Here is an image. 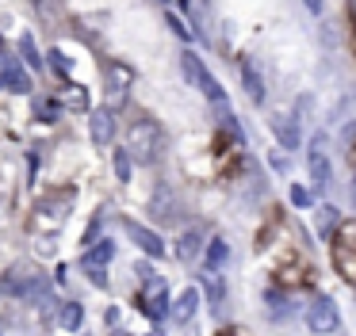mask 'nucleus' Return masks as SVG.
<instances>
[{
  "label": "nucleus",
  "instance_id": "ddd939ff",
  "mask_svg": "<svg viewBox=\"0 0 356 336\" xmlns=\"http://www.w3.org/2000/svg\"><path fill=\"white\" fill-rule=\"evenodd\" d=\"M241 84H245L253 103H264V76H261V69H257L253 58H241Z\"/></svg>",
  "mask_w": 356,
  "mask_h": 336
},
{
  "label": "nucleus",
  "instance_id": "2eb2a0df",
  "mask_svg": "<svg viewBox=\"0 0 356 336\" xmlns=\"http://www.w3.org/2000/svg\"><path fill=\"white\" fill-rule=\"evenodd\" d=\"M195 310H200V290L188 287L184 294H180L177 302H172V321H177V325H188V321L195 317Z\"/></svg>",
  "mask_w": 356,
  "mask_h": 336
},
{
  "label": "nucleus",
  "instance_id": "9b49d317",
  "mask_svg": "<svg viewBox=\"0 0 356 336\" xmlns=\"http://www.w3.org/2000/svg\"><path fill=\"white\" fill-rule=\"evenodd\" d=\"M0 81H4V88L19 92V96L31 92V73H27V65L16 61V58H4V73H0Z\"/></svg>",
  "mask_w": 356,
  "mask_h": 336
},
{
  "label": "nucleus",
  "instance_id": "cd10ccee",
  "mask_svg": "<svg viewBox=\"0 0 356 336\" xmlns=\"http://www.w3.org/2000/svg\"><path fill=\"white\" fill-rule=\"evenodd\" d=\"M302 4H307L310 12H322V8H325V0H302Z\"/></svg>",
  "mask_w": 356,
  "mask_h": 336
},
{
  "label": "nucleus",
  "instance_id": "393cba45",
  "mask_svg": "<svg viewBox=\"0 0 356 336\" xmlns=\"http://www.w3.org/2000/svg\"><path fill=\"white\" fill-rule=\"evenodd\" d=\"M65 103H70V107H77V111H85V107H88V99H85V88H70V96H65Z\"/></svg>",
  "mask_w": 356,
  "mask_h": 336
},
{
  "label": "nucleus",
  "instance_id": "f257e3e1",
  "mask_svg": "<svg viewBox=\"0 0 356 336\" xmlns=\"http://www.w3.org/2000/svg\"><path fill=\"white\" fill-rule=\"evenodd\" d=\"M165 149V134L161 126H157L149 115H142V119L131 122V134H127V153H131L134 165H157V157H161Z\"/></svg>",
  "mask_w": 356,
  "mask_h": 336
},
{
  "label": "nucleus",
  "instance_id": "7ed1b4c3",
  "mask_svg": "<svg viewBox=\"0 0 356 336\" xmlns=\"http://www.w3.org/2000/svg\"><path fill=\"white\" fill-rule=\"evenodd\" d=\"M180 65H184V76H188V81H192V84H200V92L207 96V103H211V107L226 103L222 84H218L215 76H211V69L203 65L200 58H195V50H184V53H180Z\"/></svg>",
  "mask_w": 356,
  "mask_h": 336
},
{
  "label": "nucleus",
  "instance_id": "4468645a",
  "mask_svg": "<svg viewBox=\"0 0 356 336\" xmlns=\"http://www.w3.org/2000/svg\"><path fill=\"white\" fill-rule=\"evenodd\" d=\"M314 226H318V237H325V241H333V237H337V229L345 226V221H341V210H337V206L322 203V206H318V218H314Z\"/></svg>",
  "mask_w": 356,
  "mask_h": 336
},
{
  "label": "nucleus",
  "instance_id": "9d476101",
  "mask_svg": "<svg viewBox=\"0 0 356 336\" xmlns=\"http://www.w3.org/2000/svg\"><path fill=\"white\" fill-rule=\"evenodd\" d=\"M88 134H92V145H111V137H115V111L111 107H100V111H92V122H88Z\"/></svg>",
  "mask_w": 356,
  "mask_h": 336
},
{
  "label": "nucleus",
  "instance_id": "39448f33",
  "mask_svg": "<svg viewBox=\"0 0 356 336\" xmlns=\"http://www.w3.org/2000/svg\"><path fill=\"white\" fill-rule=\"evenodd\" d=\"M307 328L318 336H330L341 328V313H337V302L330 294H318L314 302L307 305Z\"/></svg>",
  "mask_w": 356,
  "mask_h": 336
},
{
  "label": "nucleus",
  "instance_id": "f8f14e48",
  "mask_svg": "<svg viewBox=\"0 0 356 336\" xmlns=\"http://www.w3.org/2000/svg\"><path fill=\"white\" fill-rule=\"evenodd\" d=\"M200 252H207L203 233H200V229H184V233L177 237V260H180V264H195Z\"/></svg>",
  "mask_w": 356,
  "mask_h": 336
},
{
  "label": "nucleus",
  "instance_id": "0eeeda50",
  "mask_svg": "<svg viewBox=\"0 0 356 336\" xmlns=\"http://www.w3.org/2000/svg\"><path fill=\"white\" fill-rule=\"evenodd\" d=\"M142 310H146V317L161 321V317H172V305H169V290H165V279L161 275H154L149 283H142Z\"/></svg>",
  "mask_w": 356,
  "mask_h": 336
},
{
  "label": "nucleus",
  "instance_id": "a878e982",
  "mask_svg": "<svg viewBox=\"0 0 356 336\" xmlns=\"http://www.w3.org/2000/svg\"><path fill=\"white\" fill-rule=\"evenodd\" d=\"M50 65H54V73H62V76H70V65H65V58H62V50H50Z\"/></svg>",
  "mask_w": 356,
  "mask_h": 336
},
{
  "label": "nucleus",
  "instance_id": "f03ea898",
  "mask_svg": "<svg viewBox=\"0 0 356 336\" xmlns=\"http://www.w3.org/2000/svg\"><path fill=\"white\" fill-rule=\"evenodd\" d=\"M73 199H77V191H58V195H42L39 206H35V218H31V229L35 233H58V229L65 226V214H70Z\"/></svg>",
  "mask_w": 356,
  "mask_h": 336
},
{
  "label": "nucleus",
  "instance_id": "c756f323",
  "mask_svg": "<svg viewBox=\"0 0 356 336\" xmlns=\"http://www.w3.org/2000/svg\"><path fill=\"white\" fill-rule=\"evenodd\" d=\"M0 61H4V38H0Z\"/></svg>",
  "mask_w": 356,
  "mask_h": 336
},
{
  "label": "nucleus",
  "instance_id": "1a4fd4ad",
  "mask_svg": "<svg viewBox=\"0 0 356 336\" xmlns=\"http://www.w3.org/2000/svg\"><path fill=\"white\" fill-rule=\"evenodd\" d=\"M307 165H310V180H314V187H318V191L330 187L333 172H330V157H325V149H322V137H314V142H310V157H307Z\"/></svg>",
  "mask_w": 356,
  "mask_h": 336
},
{
  "label": "nucleus",
  "instance_id": "7c9ffc66",
  "mask_svg": "<svg viewBox=\"0 0 356 336\" xmlns=\"http://www.w3.org/2000/svg\"><path fill=\"white\" fill-rule=\"evenodd\" d=\"M353 203H356V176H353Z\"/></svg>",
  "mask_w": 356,
  "mask_h": 336
},
{
  "label": "nucleus",
  "instance_id": "a211bd4d",
  "mask_svg": "<svg viewBox=\"0 0 356 336\" xmlns=\"http://www.w3.org/2000/svg\"><path fill=\"white\" fill-rule=\"evenodd\" d=\"M272 130H276V137H280V145H287V149H299V126H295V119L291 115H280V119H272Z\"/></svg>",
  "mask_w": 356,
  "mask_h": 336
},
{
  "label": "nucleus",
  "instance_id": "f3484780",
  "mask_svg": "<svg viewBox=\"0 0 356 336\" xmlns=\"http://www.w3.org/2000/svg\"><path fill=\"white\" fill-rule=\"evenodd\" d=\"M226 260H230V244H226V237H211L207 252H203V267L218 271V267H226Z\"/></svg>",
  "mask_w": 356,
  "mask_h": 336
},
{
  "label": "nucleus",
  "instance_id": "412c9836",
  "mask_svg": "<svg viewBox=\"0 0 356 336\" xmlns=\"http://www.w3.org/2000/svg\"><path fill=\"white\" fill-rule=\"evenodd\" d=\"M111 256H115V244H111L108 237H104V241H96L92 249L85 252V260H92V264H104V267H108V260H111Z\"/></svg>",
  "mask_w": 356,
  "mask_h": 336
},
{
  "label": "nucleus",
  "instance_id": "2f4dec72",
  "mask_svg": "<svg viewBox=\"0 0 356 336\" xmlns=\"http://www.w3.org/2000/svg\"><path fill=\"white\" fill-rule=\"evenodd\" d=\"M222 336H245V333H222Z\"/></svg>",
  "mask_w": 356,
  "mask_h": 336
},
{
  "label": "nucleus",
  "instance_id": "aec40b11",
  "mask_svg": "<svg viewBox=\"0 0 356 336\" xmlns=\"http://www.w3.org/2000/svg\"><path fill=\"white\" fill-rule=\"evenodd\" d=\"M19 53H24L27 69H42V53H39V46H35L31 35H19Z\"/></svg>",
  "mask_w": 356,
  "mask_h": 336
},
{
  "label": "nucleus",
  "instance_id": "4be33fe9",
  "mask_svg": "<svg viewBox=\"0 0 356 336\" xmlns=\"http://www.w3.org/2000/svg\"><path fill=\"white\" fill-rule=\"evenodd\" d=\"M81 267H85V275H88V283H92V287H108V267H104V264L81 260Z\"/></svg>",
  "mask_w": 356,
  "mask_h": 336
},
{
  "label": "nucleus",
  "instance_id": "20e7f679",
  "mask_svg": "<svg viewBox=\"0 0 356 336\" xmlns=\"http://www.w3.org/2000/svg\"><path fill=\"white\" fill-rule=\"evenodd\" d=\"M333 264L348 283H356V218H348L333 237Z\"/></svg>",
  "mask_w": 356,
  "mask_h": 336
},
{
  "label": "nucleus",
  "instance_id": "6ab92c4d",
  "mask_svg": "<svg viewBox=\"0 0 356 336\" xmlns=\"http://www.w3.org/2000/svg\"><path fill=\"white\" fill-rule=\"evenodd\" d=\"M58 321H62V328H81V321H85V305L81 302H62V313H58Z\"/></svg>",
  "mask_w": 356,
  "mask_h": 336
},
{
  "label": "nucleus",
  "instance_id": "5701e85b",
  "mask_svg": "<svg viewBox=\"0 0 356 336\" xmlns=\"http://www.w3.org/2000/svg\"><path fill=\"white\" fill-rule=\"evenodd\" d=\"M111 165H115L119 183H127V180H131V153H127V149H115V153H111Z\"/></svg>",
  "mask_w": 356,
  "mask_h": 336
},
{
  "label": "nucleus",
  "instance_id": "c85d7f7f",
  "mask_svg": "<svg viewBox=\"0 0 356 336\" xmlns=\"http://www.w3.org/2000/svg\"><path fill=\"white\" fill-rule=\"evenodd\" d=\"M50 4H54V0H35V8H39V12H42V8H50Z\"/></svg>",
  "mask_w": 356,
  "mask_h": 336
},
{
  "label": "nucleus",
  "instance_id": "6e6552de",
  "mask_svg": "<svg viewBox=\"0 0 356 336\" xmlns=\"http://www.w3.org/2000/svg\"><path fill=\"white\" fill-rule=\"evenodd\" d=\"M127 233H131V241L138 244V249L146 252L149 260L165 256V237H161V233H154L149 226H142V221H127Z\"/></svg>",
  "mask_w": 356,
  "mask_h": 336
},
{
  "label": "nucleus",
  "instance_id": "b1692460",
  "mask_svg": "<svg viewBox=\"0 0 356 336\" xmlns=\"http://www.w3.org/2000/svg\"><path fill=\"white\" fill-rule=\"evenodd\" d=\"M165 19H169V27H172V31H177V35H180V38H184V42H188V38H192V31H188V23H184V19H180V15H177V12H165Z\"/></svg>",
  "mask_w": 356,
  "mask_h": 336
},
{
  "label": "nucleus",
  "instance_id": "dca6fc26",
  "mask_svg": "<svg viewBox=\"0 0 356 336\" xmlns=\"http://www.w3.org/2000/svg\"><path fill=\"white\" fill-rule=\"evenodd\" d=\"M200 283H203V290H207V302L218 310V305L226 302V283H222V275L211 271V267H203V271H200Z\"/></svg>",
  "mask_w": 356,
  "mask_h": 336
},
{
  "label": "nucleus",
  "instance_id": "423d86ee",
  "mask_svg": "<svg viewBox=\"0 0 356 336\" xmlns=\"http://www.w3.org/2000/svg\"><path fill=\"white\" fill-rule=\"evenodd\" d=\"M131 84H134V69L131 65H123V61H108V65H104V88H108V99H111L108 107H111V111L123 107Z\"/></svg>",
  "mask_w": 356,
  "mask_h": 336
},
{
  "label": "nucleus",
  "instance_id": "bb28decb",
  "mask_svg": "<svg viewBox=\"0 0 356 336\" xmlns=\"http://www.w3.org/2000/svg\"><path fill=\"white\" fill-rule=\"evenodd\" d=\"M291 203H295V206H307V203H310V195H307L302 187H291Z\"/></svg>",
  "mask_w": 356,
  "mask_h": 336
}]
</instances>
